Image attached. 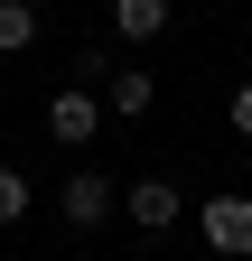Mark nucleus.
<instances>
[{
    "instance_id": "nucleus-1",
    "label": "nucleus",
    "mask_w": 252,
    "mask_h": 261,
    "mask_svg": "<svg viewBox=\"0 0 252 261\" xmlns=\"http://www.w3.org/2000/svg\"><path fill=\"white\" fill-rule=\"evenodd\" d=\"M56 215H66L75 233H93V224H112V215H121V177H103V168H75L66 187H56Z\"/></svg>"
},
{
    "instance_id": "nucleus-2",
    "label": "nucleus",
    "mask_w": 252,
    "mask_h": 261,
    "mask_svg": "<svg viewBox=\"0 0 252 261\" xmlns=\"http://www.w3.org/2000/svg\"><path fill=\"white\" fill-rule=\"evenodd\" d=\"M196 233L224 261H252V196H206V205H196Z\"/></svg>"
},
{
    "instance_id": "nucleus-3",
    "label": "nucleus",
    "mask_w": 252,
    "mask_h": 261,
    "mask_svg": "<svg viewBox=\"0 0 252 261\" xmlns=\"http://www.w3.org/2000/svg\"><path fill=\"white\" fill-rule=\"evenodd\" d=\"M121 215H131L140 233H168V224L187 215V196H178L168 177H131V187H121Z\"/></svg>"
},
{
    "instance_id": "nucleus-4",
    "label": "nucleus",
    "mask_w": 252,
    "mask_h": 261,
    "mask_svg": "<svg viewBox=\"0 0 252 261\" xmlns=\"http://www.w3.org/2000/svg\"><path fill=\"white\" fill-rule=\"evenodd\" d=\"M93 130H103V103H93V84H66L47 103V140H66V149H84Z\"/></svg>"
},
{
    "instance_id": "nucleus-5",
    "label": "nucleus",
    "mask_w": 252,
    "mask_h": 261,
    "mask_svg": "<svg viewBox=\"0 0 252 261\" xmlns=\"http://www.w3.org/2000/svg\"><path fill=\"white\" fill-rule=\"evenodd\" d=\"M149 103H159V84H149L140 65H112V75H103V112H112V121H140Z\"/></svg>"
},
{
    "instance_id": "nucleus-6",
    "label": "nucleus",
    "mask_w": 252,
    "mask_h": 261,
    "mask_svg": "<svg viewBox=\"0 0 252 261\" xmlns=\"http://www.w3.org/2000/svg\"><path fill=\"white\" fill-rule=\"evenodd\" d=\"M112 28H121L131 47H149V38L168 28V0H112Z\"/></svg>"
},
{
    "instance_id": "nucleus-7",
    "label": "nucleus",
    "mask_w": 252,
    "mask_h": 261,
    "mask_svg": "<svg viewBox=\"0 0 252 261\" xmlns=\"http://www.w3.org/2000/svg\"><path fill=\"white\" fill-rule=\"evenodd\" d=\"M38 47V10L28 0H0V56H28Z\"/></svg>"
},
{
    "instance_id": "nucleus-8",
    "label": "nucleus",
    "mask_w": 252,
    "mask_h": 261,
    "mask_svg": "<svg viewBox=\"0 0 252 261\" xmlns=\"http://www.w3.org/2000/svg\"><path fill=\"white\" fill-rule=\"evenodd\" d=\"M19 215H28V177L0 159V224H19Z\"/></svg>"
},
{
    "instance_id": "nucleus-9",
    "label": "nucleus",
    "mask_w": 252,
    "mask_h": 261,
    "mask_svg": "<svg viewBox=\"0 0 252 261\" xmlns=\"http://www.w3.org/2000/svg\"><path fill=\"white\" fill-rule=\"evenodd\" d=\"M234 130H243V140H252V75L234 84Z\"/></svg>"
}]
</instances>
